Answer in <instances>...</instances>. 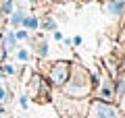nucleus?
<instances>
[{"label":"nucleus","instance_id":"nucleus-1","mask_svg":"<svg viewBox=\"0 0 125 118\" xmlns=\"http://www.w3.org/2000/svg\"><path fill=\"white\" fill-rule=\"evenodd\" d=\"M96 75H92L83 64L79 62H71V70H69V77L65 81V85L61 87L62 95L71 97V100H83L90 97L94 91V85H96Z\"/></svg>","mask_w":125,"mask_h":118},{"label":"nucleus","instance_id":"nucleus-2","mask_svg":"<svg viewBox=\"0 0 125 118\" xmlns=\"http://www.w3.org/2000/svg\"><path fill=\"white\" fill-rule=\"evenodd\" d=\"M92 97L102 100V101H115V79L106 73L104 66L98 68V79H96V85H94Z\"/></svg>","mask_w":125,"mask_h":118},{"label":"nucleus","instance_id":"nucleus-3","mask_svg":"<svg viewBox=\"0 0 125 118\" xmlns=\"http://www.w3.org/2000/svg\"><path fill=\"white\" fill-rule=\"evenodd\" d=\"M85 118H125L121 114L119 106L113 101H102V100H92Z\"/></svg>","mask_w":125,"mask_h":118},{"label":"nucleus","instance_id":"nucleus-4","mask_svg":"<svg viewBox=\"0 0 125 118\" xmlns=\"http://www.w3.org/2000/svg\"><path fill=\"white\" fill-rule=\"evenodd\" d=\"M69 70H71V62H67V60L52 62L50 68H48V83L52 85V87L61 89L62 85H65V81H67V77H69Z\"/></svg>","mask_w":125,"mask_h":118},{"label":"nucleus","instance_id":"nucleus-5","mask_svg":"<svg viewBox=\"0 0 125 118\" xmlns=\"http://www.w3.org/2000/svg\"><path fill=\"white\" fill-rule=\"evenodd\" d=\"M48 91H50V83L44 81L40 75H33L31 81H29V95L33 97V100H40L42 104H44V101L48 100Z\"/></svg>","mask_w":125,"mask_h":118},{"label":"nucleus","instance_id":"nucleus-6","mask_svg":"<svg viewBox=\"0 0 125 118\" xmlns=\"http://www.w3.org/2000/svg\"><path fill=\"white\" fill-rule=\"evenodd\" d=\"M104 13L111 17V21L115 23H123L125 21V0H102Z\"/></svg>","mask_w":125,"mask_h":118},{"label":"nucleus","instance_id":"nucleus-7","mask_svg":"<svg viewBox=\"0 0 125 118\" xmlns=\"http://www.w3.org/2000/svg\"><path fill=\"white\" fill-rule=\"evenodd\" d=\"M0 44H2V48H4L6 54L15 52V50L19 48V42H17V37H15V29L9 27L6 31H2V33H0Z\"/></svg>","mask_w":125,"mask_h":118},{"label":"nucleus","instance_id":"nucleus-8","mask_svg":"<svg viewBox=\"0 0 125 118\" xmlns=\"http://www.w3.org/2000/svg\"><path fill=\"white\" fill-rule=\"evenodd\" d=\"M23 19H25V10L23 8H15L13 13L9 15V27L10 29H19L23 23Z\"/></svg>","mask_w":125,"mask_h":118},{"label":"nucleus","instance_id":"nucleus-9","mask_svg":"<svg viewBox=\"0 0 125 118\" xmlns=\"http://www.w3.org/2000/svg\"><path fill=\"white\" fill-rule=\"evenodd\" d=\"M33 52H36L40 58H46V54H48V42H46L42 35L33 39Z\"/></svg>","mask_w":125,"mask_h":118},{"label":"nucleus","instance_id":"nucleus-10","mask_svg":"<svg viewBox=\"0 0 125 118\" xmlns=\"http://www.w3.org/2000/svg\"><path fill=\"white\" fill-rule=\"evenodd\" d=\"M21 27H25L27 31H36V29H40V19H38L36 15H25Z\"/></svg>","mask_w":125,"mask_h":118},{"label":"nucleus","instance_id":"nucleus-11","mask_svg":"<svg viewBox=\"0 0 125 118\" xmlns=\"http://www.w3.org/2000/svg\"><path fill=\"white\" fill-rule=\"evenodd\" d=\"M0 73H2V77H13V75H17V66L15 64H9V62H0Z\"/></svg>","mask_w":125,"mask_h":118},{"label":"nucleus","instance_id":"nucleus-12","mask_svg":"<svg viewBox=\"0 0 125 118\" xmlns=\"http://www.w3.org/2000/svg\"><path fill=\"white\" fill-rule=\"evenodd\" d=\"M40 27L44 31H54L56 29V21H54V17L48 15V17H44V21H40Z\"/></svg>","mask_w":125,"mask_h":118},{"label":"nucleus","instance_id":"nucleus-13","mask_svg":"<svg viewBox=\"0 0 125 118\" xmlns=\"http://www.w3.org/2000/svg\"><path fill=\"white\" fill-rule=\"evenodd\" d=\"M13 10H15V0H2V4H0V13L4 15V17H9Z\"/></svg>","mask_w":125,"mask_h":118},{"label":"nucleus","instance_id":"nucleus-14","mask_svg":"<svg viewBox=\"0 0 125 118\" xmlns=\"http://www.w3.org/2000/svg\"><path fill=\"white\" fill-rule=\"evenodd\" d=\"M15 54H17V60H21V62H27L31 58V52L27 48H17V50H15Z\"/></svg>","mask_w":125,"mask_h":118},{"label":"nucleus","instance_id":"nucleus-15","mask_svg":"<svg viewBox=\"0 0 125 118\" xmlns=\"http://www.w3.org/2000/svg\"><path fill=\"white\" fill-rule=\"evenodd\" d=\"M15 37H17V42H27L29 39V31L25 27H19V29H15Z\"/></svg>","mask_w":125,"mask_h":118},{"label":"nucleus","instance_id":"nucleus-16","mask_svg":"<svg viewBox=\"0 0 125 118\" xmlns=\"http://www.w3.org/2000/svg\"><path fill=\"white\" fill-rule=\"evenodd\" d=\"M119 44L125 46V21L121 23V29H119Z\"/></svg>","mask_w":125,"mask_h":118},{"label":"nucleus","instance_id":"nucleus-17","mask_svg":"<svg viewBox=\"0 0 125 118\" xmlns=\"http://www.w3.org/2000/svg\"><path fill=\"white\" fill-rule=\"evenodd\" d=\"M19 106H21L23 110H27V106H29V97H27V95H21V97H19Z\"/></svg>","mask_w":125,"mask_h":118},{"label":"nucleus","instance_id":"nucleus-18","mask_svg":"<svg viewBox=\"0 0 125 118\" xmlns=\"http://www.w3.org/2000/svg\"><path fill=\"white\" fill-rule=\"evenodd\" d=\"M119 70H121V73H125V50L121 52V58H119Z\"/></svg>","mask_w":125,"mask_h":118},{"label":"nucleus","instance_id":"nucleus-19","mask_svg":"<svg viewBox=\"0 0 125 118\" xmlns=\"http://www.w3.org/2000/svg\"><path fill=\"white\" fill-rule=\"evenodd\" d=\"M117 101H119V104H117V106H119L121 114H123V116H125V95H121V97H119V100H117Z\"/></svg>","mask_w":125,"mask_h":118},{"label":"nucleus","instance_id":"nucleus-20","mask_svg":"<svg viewBox=\"0 0 125 118\" xmlns=\"http://www.w3.org/2000/svg\"><path fill=\"white\" fill-rule=\"evenodd\" d=\"M52 37L56 39V42H62V33H61L58 29H54V31H52Z\"/></svg>","mask_w":125,"mask_h":118},{"label":"nucleus","instance_id":"nucleus-21","mask_svg":"<svg viewBox=\"0 0 125 118\" xmlns=\"http://www.w3.org/2000/svg\"><path fill=\"white\" fill-rule=\"evenodd\" d=\"M81 42H83V39H81V35H75V37L71 39V44H73V46H81Z\"/></svg>","mask_w":125,"mask_h":118},{"label":"nucleus","instance_id":"nucleus-22","mask_svg":"<svg viewBox=\"0 0 125 118\" xmlns=\"http://www.w3.org/2000/svg\"><path fill=\"white\" fill-rule=\"evenodd\" d=\"M4 100H6V89L0 85V101H4Z\"/></svg>","mask_w":125,"mask_h":118},{"label":"nucleus","instance_id":"nucleus-23","mask_svg":"<svg viewBox=\"0 0 125 118\" xmlns=\"http://www.w3.org/2000/svg\"><path fill=\"white\" fill-rule=\"evenodd\" d=\"M4 116V106H0V118Z\"/></svg>","mask_w":125,"mask_h":118},{"label":"nucleus","instance_id":"nucleus-24","mask_svg":"<svg viewBox=\"0 0 125 118\" xmlns=\"http://www.w3.org/2000/svg\"><path fill=\"white\" fill-rule=\"evenodd\" d=\"M52 2H58V4H65V2H69V0H52Z\"/></svg>","mask_w":125,"mask_h":118},{"label":"nucleus","instance_id":"nucleus-25","mask_svg":"<svg viewBox=\"0 0 125 118\" xmlns=\"http://www.w3.org/2000/svg\"><path fill=\"white\" fill-rule=\"evenodd\" d=\"M29 2H31V4H38V2H40V0H29Z\"/></svg>","mask_w":125,"mask_h":118},{"label":"nucleus","instance_id":"nucleus-26","mask_svg":"<svg viewBox=\"0 0 125 118\" xmlns=\"http://www.w3.org/2000/svg\"><path fill=\"white\" fill-rule=\"evenodd\" d=\"M0 85H2V73H0Z\"/></svg>","mask_w":125,"mask_h":118}]
</instances>
